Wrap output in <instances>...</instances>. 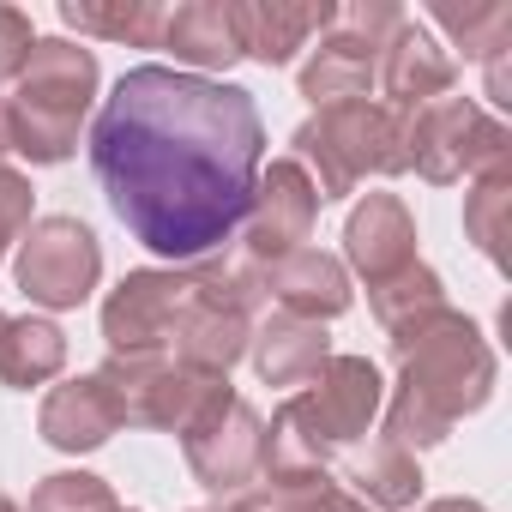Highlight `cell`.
Here are the masks:
<instances>
[{"instance_id": "1", "label": "cell", "mask_w": 512, "mask_h": 512, "mask_svg": "<svg viewBox=\"0 0 512 512\" xmlns=\"http://www.w3.org/2000/svg\"><path fill=\"white\" fill-rule=\"evenodd\" d=\"M266 121L241 85L181 67H127L91 121V169L109 211L157 260L199 266L247 217Z\"/></svg>"}, {"instance_id": "2", "label": "cell", "mask_w": 512, "mask_h": 512, "mask_svg": "<svg viewBox=\"0 0 512 512\" xmlns=\"http://www.w3.org/2000/svg\"><path fill=\"white\" fill-rule=\"evenodd\" d=\"M386 338H392V362H398V392H392V404H380L392 446H404V452L440 446L458 416H470L494 398V350L470 314L434 308Z\"/></svg>"}, {"instance_id": "3", "label": "cell", "mask_w": 512, "mask_h": 512, "mask_svg": "<svg viewBox=\"0 0 512 512\" xmlns=\"http://www.w3.org/2000/svg\"><path fill=\"white\" fill-rule=\"evenodd\" d=\"M386 404V380L368 356H332L302 392H290L266 428L260 482H320L326 464L356 446Z\"/></svg>"}, {"instance_id": "4", "label": "cell", "mask_w": 512, "mask_h": 512, "mask_svg": "<svg viewBox=\"0 0 512 512\" xmlns=\"http://www.w3.org/2000/svg\"><path fill=\"white\" fill-rule=\"evenodd\" d=\"M13 85H19L7 97L13 151L31 163H67L79 151V127H85L97 85H103L97 55L85 43H67V37H37L31 61Z\"/></svg>"}, {"instance_id": "5", "label": "cell", "mask_w": 512, "mask_h": 512, "mask_svg": "<svg viewBox=\"0 0 512 512\" xmlns=\"http://www.w3.org/2000/svg\"><path fill=\"white\" fill-rule=\"evenodd\" d=\"M290 157L308 169L320 205L326 199H350L368 175H404V115H392L386 103H338L308 115L290 133Z\"/></svg>"}, {"instance_id": "6", "label": "cell", "mask_w": 512, "mask_h": 512, "mask_svg": "<svg viewBox=\"0 0 512 512\" xmlns=\"http://www.w3.org/2000/svg\"><path fill=\"white\" fill-rule=\"evenodd\" d=\"M404 25H410V13L392 7V0H356V7H338L332 31H320V49L302 61V97L314 109L368 103V91L380 79V55L392 49V37Z\"/></svg>"}, {"instance_id": "7", "label": "cell", "mask_w": 512, "mask_h": 512, "mask_svg": "<svg viewBox=\"0 0 512 512\" xmlns=\"http://www.w3.org/2000/svg\"><path fill=\"white\" fill-rule=\"evenodd\" d=\"M404 163L434 181V187H452V181H476L482 169L494 163H512V133L470 97H440V103H422L416 115H404Z\"/></svg>"}, {"instance_id": "8", "label": "cell", "mask_w": 512, "mask_h": 512, "mask_svg": "<svg viewBox=\"0 0 512 512\" xmlns=\"http://www.w3.org/2000/svg\"><path fill=\"white\" fill-rule=\"evenodd\" d=\"M181 452L199 488L235 500L260 482V458H266V422L229 380L211 392V404L181 428Z\"/></svg>"}, {"instance_id": "9", "label": "cell", "mask_w": 512, "mask_h": 512, "mask_svg": "<svg viewBox=\"0 0 512 512\" xmlns=\"http://www.w3.org/2000/svg\"><path fill=\"white\" fill-rule=\"evenodd\" d=\"M13 278L37 308L67 314V308L91 302V290L103 278V241L79 217H31V229L19 235Z\"/></svg>"}, {"instance_id": "10", "label": "cell", "mask_w": 512, "mask_h": 512, "mask_svg": "<svg viewBox=\"0 0 512 512\" xmlns=\"http://www.w3.org/2000/svg\"><path fill=\"white\" fill-rule=\"evenodd\" d=\"M97 380L109 386L121 428H169V434H181L223 386V374L181 368L175 356H109Z\"/></svg>"}, {"instance_id": "11", "label": "cell", "mask_w": 512, "mask_h": 512, "mask_svg": "<svg viewBox=\"0 0 512 512\" xmlns=\"http://www.w3.org/2000/svg\"><path fill=\"white\" fill-rule=\"evenodd\" d=\"M314 223H320V193H314L308 169H302L296 157L260 163V181H253L247 217H241V229H235V266L266 272L272 260L308 247Z\"/></svg>"}, {"instance_id": "12", "label": "cell", "mask_w": 512, "mask_h": 512, "mask_svg": "<svg viewBox=\"0 0 512 512\" xmlns=\"http://www.w3.org/2000/svg\"><path fill=\"white\" fill-rule=\"evenodd\" d=\"M193 296V278L175 266L127 272L103 302V338L109 356H169V332Z\"/></svg>"}, {"instance_id": "13", "label": "cell", "mask_w": 512, "mask_h": 512, "mask_svg": "<svg viewBox=\"0 0 512 512\" xmlns=\"http://www.w3.org/2000/svg\"><path fill=\"white\" fill-rule=\"evenodd\" d=\"M260 290L278 302V314H296V320H314V326L338 320L356 302L344 260H332V253H320V247H296V253H284V260H272L260 272Z\"/></svg>"}, {"instance_id": "14", "label": "cell", "mask_w": 512, "mask_h": 512, "mask_svg": "<svg viewBox=\"0 0 512 512\" xmlns=\"http://www.w3.org/2000/svg\"><path fill=\"white\" fill-rule=\"evenodd\" d=\"M344 260L368 284H386L404 266H416V217H410V205L398 193H368L350 211V223H344Z\"/></svg>"}, {"instance_id": "15", "label": "cell", "mask_w": 512, "mask_h": 512, "mask_svg": "<svg viewBox=\"0 0 512 512\" xmlns=\"http://www.w3.org/2000/svg\"><path fill=\"white\" fill-rule=\"evenodd\" d=\"M235 13H241V55L260 67L296 61L338 19L332 0H235Z\"/></svg>"}, {"instance_id": "16", "label": "cell", "mask_w": 512, "mask_h": 512, "mask_svg": "<svg viewBox=\"0 0 512 512\" xmlns=\"http://www.w3.org/2000/svg\"><path fill=\"white\" fill-rule=\"evenodd\" d=\"M157 49H169L175 61H181V73H229L235 61H247L241 55V13H235V0H187V7H175L169 19H163V43Z\"/></svg>"}, {"instance_id": "17", "label": "cell", "mask_w": 512, "mask_h": 512, "mask_svg": "<svg viewBox=\"0 0 512 512\" xmlns=\"http://www.w3.org/2000/svg\"><path fill=\"white\" fill-rule=\"evenodd\" d=\"M452 79H458V67L446 61V49L410 19L398 37H392V49L380 55V91H386V109L392 115H416L422 103H440V97H452Z\"/></svg>"}, {"instance_id": "18", "label": "cell", "mask_w": 512, "mask_h": 512, "mask_svg": "<svg viewBox=\"0 0 512 512\" xmlns=\"http://www.w3.org/2000/svg\"><path fill=\"white\" fill-rule=\"evenodd\" d=\"M37 434L55 446V452H97L121 434V416H115V398L97 374H79V380H61L43 410H37Z\"/></svg>"}, {"instance_id": "19", "label": "cell", "mask_w": 512, "mask_h": 512, "mask_svg": "<svg viewBox=\"0 0 512 512\" xmlns=\"http://www.w3.org/2000/svg\"><path fill=\"white\" fill-rule=\"evenodd\" d=\"M247 356H253V374H260L266 386L302 392V386L332 362V338H326V326H314V320L272 314V320H253Z\"/></svg>"}, {"instance_id": "20", "label": "cell", "mask_w": 512, "mask_h": 512, "mask_svg": "<svg viewBox=\"0 0 512 512\" xmlns=\"http://www.w3.org/2000/svg\"><path fill=\"white\" fill-rule=\"evenodd\" d=\"M338 488L356 494V500L374 506V512H404V506H416V494H422V470H416V458H410L404 446H392V440L380 434V440H368L362 452L344 458V482H338Z\"/></svg>"}, {"instance_id": "21", "label": "cell", "mask_w": 512, "mask_h": 512, "mask_svg": "<svg viewBox=\"0 0 512 512\" xmlns=\"http://www.w3.org/2000/svg\"><path fill=\"white\" fill-rule=\"evenodd\" d=\"M61 368H67V332L55 320L25 314L0 326V386L31 392V386H49Z\"/></svg>"}, {"instance_id": "22", "label": "cell", "mask_w": 512, "mask_h": 512, "mask_svg": "<svg viewBox=\"0 0 512 512\" xmlns=\"http://www.w3.org/2000/svg\"><path fill=\"white\" fill-rule=\"evenodd\" d=\"M163 7L157 0H61V25L79 37L127 43V49H157L163 43Z\"/></svg>"}, {"instance_id": "23", "label": "cell", "mask_w": 512, "mask_h": 512, "mask_svg": "<svg viewBox=\"0 0 512 512\" xmlns=\"http://www.w3.org/2000/svg\"><path fill=\"white\" fill-rule=\"evenodd\" d=\"M428 25H440L458 49H464V61H500V55H512V7L506 0H440V7H428Z\"/></svg>"}, {"instance_id": "24", "label": "cell", "mask_w": 512, "mask_h": 512, "mask_svg": "<svg viewBox=\"0 0 512 512\" xmlns=\"http://www.w3.org/2000/svg\"><path fill=\"white\" fill-rule=\"evenodd\" d=\"M464 235L476 241L482 260H494V266L512 260L506 253V241H512V163H494V169H482L470 181V193H464Z\"/></svg>"}, {"instance_id": "25", "label": "cell", "mask_w": 512, "mask_h": 512, "mask_svg": "<svg viewBox=\"0 0 512 512\" xmlns=\"http://www.w3.org/2000/svg\"><path fill=\"white\" fill-rule=\"evenodd\" d=\"M368 308H374V320L386 326V332H398V326H410V320H422V314H434V308H446V284H440V272L434 266H404L398 278H386V284H368Z\"/></svg>"}, {"instance_id": "26", "label": "cell", "mask_w": 512, "mask_h": 512, "mask_svg": "<svg viewBox=\"0 0 512 512\" xmlns=\"http://www.w3.org/2000/svg\"><path fill=\"white\" fill-rule=\"evenodd\" d=\"M115 506H121L115 488L91 470H55L31 494V512H115Z\"/></svg>"}, {"instance_id": "27", "label": "cell", "mask_w": 512, "mask_h": 512, "mask_svg": "<svg viewBox=\"0 0 512 512\" xmlns=\"http://www.w3.org/2000/svg\"><path fill=\"white\" fill-rule=\"evenodd\" d=\"M31 205H37V187L19 169H0V260H7V247L31 229Z\"/></svg>"}, {"instance_id": "28", "label": "cell", "mask_w": 512, "mask_h": 512, "mask_svg": "<svg viewBox=\"0 0 512 512\" xmlns=\"http://www.w3.org/2000/svg\"><path fill=\"white\" fill-rule=\"evenodd\" d=\"M31 49H37L31 13H19V7H0V85H7V79H19V73H25Z\"/></svg>"}, {"instance_id": "29", "label": "cell", "mask_w": 512, "mask_h": 512, "mask_svg": "<svg viewBox=\"0 0 512 512\" xmlns=\"http://www.w3.org/2000/svg\"><path fill=\"white\" fill-rule=\"evenodd\" d=\"M302 512H374V506H362L356 494H344L338 482H326L320 494H308V500H302Z\"/></svg>"}, {"instance_id": "30", "label": "cell", "mask_w": 512, "mask_h": 512, "mask_svg": "<svg viewBox=\"0 0 512 512\" xmlns=\"http://www.w3.org/2000/svg\"><path fill=\"white\" fill-rule=\"evenodd\" d=\"M422 512H488L482 500H464V494H446V500H428Z\"/></svg>"}, {"instance_id": "31", "label": "cell", "mask_w": 512, "mask_h": 512, "mask_svg": "<svg viewBox=\"0 0 512 512\" xmlns=\"http://www.w3.org/2000/svg\"><path fill=\"white\" fill-rule=\"evenodd\" d=\"M13 157V115H7V97H0V169Z\"/></svg>"}, {"instance_id": "32", "label": "cell", "mask_w": 512, "mask_h": 512, "mask_svg": "<svg viewBox=\"0 0 512 512\" xmlns=\"http://www.w3.org/2000/svg\"><path fill=\"white\" fill-rule=\"evenodd\" d=\"M0 512H25V506H19V500H7V494H0Z\"/></svg>"}, {"instance_id": "33", "label": "cell", "mask_w": 512, "mask_h": 512, "mask_svg": "<svg viewBox=\"0 0 512 512\" xmlns=\"http://www.w3.org/2000/svg\"><path fill=\"white\" fill-rule=\"evenodd\" d=\"M0 326H7V314H0Z\"/></svg>"}, {"instance_id": "34", "label": "cell", "mask_w": 512, "mask_h": 512, "mask_svg": "<svg viewBox=\"0 0 512 512\" xmlns=\"http://www.w3.org/2000/svg\"><path fill=\"white\" fill-rule=\"evenodd\" d=\"M115 512H127V506H115Z\"/></svg>"}, {"instance_id": "35", "label": "cell", "mask_w": 512, "mask_h": 512, "mask_svg": "<svg viewBox=\"0 0 512 512\" xmlns=\"http://www.w3.org/2000/svg\"><path fill=\"white\" fill-rule=\"evenodd\" d=\"M217 512H223V506H217Z\"/></svg>"}]
</instances>
